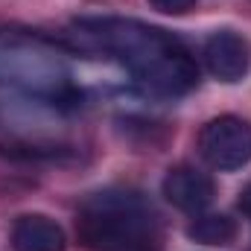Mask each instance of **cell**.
<instances>
[{
	"label": "cell",
	"instance_id": "obj_8",
	"mask_svg": "<svg viewBox=\"0 0 251 251\" xmlns=\"http://www.w3.org/2000/svg\"><path fill=\"white\" fill-rule=\"evenodd\" d=\"M237 222L228 213H196L187 225V237L201 246H231L237 240Z\"/></svg>",
	"mask_w": 251,
	"mask_h": 251
},
{
	"label": "cell",
	"instance_id": "obj_7",
	"mask_svg": "<svg viewBox=\"0 0 251 251\" xmlns=\"http://www.w3.org/2000/svg\"><path fill=\"white\" fill-rule=\"evenodd\" d=\"M12 249L15 251H64L67 237L62 225L44 213H26L12 225Z\"/></svg>",
	"mask_w": 251,
	"mask_h": 251
},
{
	"label": "cell",
	"instance_id": "obj_5",
	"mask_svg": "<svg viewBox=\"0 0 251 251\" xmlns=\"http://www.w3.org/2000/svg\"><path fill=\"white\" fill-rule=\"evenodd\" d=\"M204 64L219 82H243L251 67L249 41L234 29H219L204 41Z\"/></svg>",
	"mask_w": 251,
	"mask_h": 251
},
{
	"label": "cell",
	"instance_id": "obj_2",
	"mask_svg": "<svg viewBox=\"0 0 251 251\" xmlns=\"http://www.w3.org/2000/svg\"><path fill=\"white\" fill-rule=\"evenodd\" d=\"M76 35L94 47L108 53L126 70L161 97H184L199 85V64L187 47L167 29L149 26L134 18H79Z\"/></svg>",
	"mask_w": 251,
	"mask_h": 251
},
{
	"label": "cell",
	"instance_id": "obj_9",
	"mask_svg": "<svg viewBox=\"0 0 251 251\" xmlns=\"http://www.w3.org/2000/svg\"><path fill=\"white\" fill-rule=\"evenodd\" d=\"M196 3L199 0H149V6L164 15H187L190 9H196Z\"/></svg>",
	"mask_w": 251,
	"mask_h": 251
},
{
	"label": "cell",
	"instance_id": "obj_1",
	"mask_svg": "<svg viewBox=\"0 0 251 251\" xmlns=\"http://www.w3.org/2000/svg\"><path fill=\"white\" fill-rule=\"evenodd\" d=\"M82 91L62 50L35 32L0 29V123L44 126L76 111Z\"/></svg>",
	"mask_w": 251,
	"mask_h": 251
},
{
	"label": "cell",
	"instance_id": "obj_4",
	"mask_svg": "<svg viewBox=\"0 0 251 251\" xmlns=\"http://www.w3.org/2000/svg\"><path fill=\"white\" fill-rule=\"evenodd\" d=\"M201 158L222 173L240 170L251 161V123L234 114L213 117L199 134Z\"/></svg>",
	"mask_w": 251,
	"mask_h": 251
},
{
	"label": "cell",
	"instance_id": "obj_6",
	"mask_svg": "<svg viewBox=\"0 0 251 251\" xmlns=\"http://www.w3.org/2000/svg\"><path fill=\"white\" fill-rule=\"evenodd\" d=\"M164 199L184 213H201L213 201V181L196 167H173L164 176Z\"/></svg>",
	"mask_w": 251,
	"mask_h": 251
},
{
	"label": "cell",
	"instance_id": "obj_10",
	"mask_svg": "<svg viewBox=\"0 0 251 251\" xmlns=\"http://www.w3.org/2000/svg\"><path fill=\"white\" fill-rule=\"evenodd\" d=\"M240 207H243V213L246 216H251V184L246 190H243V199H240Z\"/></svg>",
	"mask_w": 251,
	"mask_h": 251
},
{
	"label": "cell",
	"instance_id": "obj_3",
	"mask_svg": "<svg viewBox=\"0 0 251 251\" xmlns=\"http://www.w3.org/2000/svg\"><path fill=\"white\" fill-rule=\"evenodd\" d=\"M79 243L88 251H158V222L134 193H97L79 207Z\"/></svg>",
	"mask_w": 251,
	"mask_h": 251
}]
</instances>
